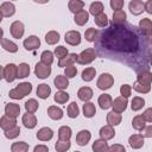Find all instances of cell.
I'll return each instance as SVG.
<instances>
[{
    "label": "cell",
    "mask_w": 152,
    "mask_h": 152,
    "mask_svg": "<svg viewBox=\"0 0 152 152\" xmlns=\"http://www.w3.org/2000/svg\"><path fill=\"white\" fill-rule=\"evenodd\" d=\"M32 91V84L30 82H21L15 88L11 89L8 93V96L13 100H21Z\"/></svg>",
    "instance_id": "6da1fadb"
},
{
    "label": "cell",
    "mask_w": 152,
    "mask_h": 152,
    "mask_svg": "<svg viewBox=\"0 0 152 152\" xmlns=\"http://www.w3.org/2000/svg\"><path fill=\"white\" fill-rule=\"evenodd\" d=\"M96 58V50L94 48H88L86 50H83L81 53H78V58H77V63L86 65V64H90L91 62H94Z\"/></svg>",
    "instance_id": "7a4b0ae2"
},
{
    "label": "cell",
    "mask_w": 152,
    "mask_h": 152,
    "mask_svg": "<svg viewBox=\"0 0 152 152\" xmlns=\"http://www.w3.org/2000/svg\"><path fill=\"white\" fill-rule=\"evenodd\" d=\"M2 78L8 83H11L15 78H18V65H15L13 63L6 64L2 69Z\"/></svg>",
    "instance_id": "3957f363"
},
{
    "label": "cell",
    "mask_w": 152,
    "mask_h": 152,
    "mask_svg": "<svg viewBox=\"0 0 152 152\" xmlns=\"http://www.w3.org/2000/svg\"><path fill=\"white\" fill-rule=\"evenodd\" d=\"M113 84H114V77L108 72L101 74L96 81V86L101 90H107V89L112 88Z\"/></svg>",
    "instance_id": "277c9868"
},
{
    "label": "cell",
    "mask_w": 152,
    "mask_h": 152,
    "mask_svg": "<svg viewBox=\"0 0 152 152\" xmlns=\"http://www.w3.org/2000/svg\"><path fill=\"white\" fill-rule=\"evenodd\" d=\"M10 32H11V36L15 39H20L23 38L24 33H25V26L21 21L19 20H14L11 26H10Z\"/></svg>",
    "instance_id": "5b68a950"
},
{
    "label": "cell",
    "mask_w": 152,
    "mask_h": 152,
    "mask_svg": "<svg viewBox=\"0 0 152 152\" xmlns=\"http://www.w3.org/2000/svg\"><path fill=\"white\" fill-rule=\"evenodd\" d=\"M64 40H65L66 44H69L71 46L80 45V43H81V33L78 31H75V30L68 31L64 34Z\"/></svg>",
    "instance_id": "8992f818"
},
{
    "label": "cell",
    "mask_w": 152,
    "mask_h": 152,
    "mask_svg": "<svg viewBox=\"0 0 152 152\" xmlns=\"http://www.w3.org/2000/svg\"><path fill=\"white\" fill-rule=\"evenodd\" d=\"M51 74V66H48L45 64H43L42 62H38L36 65H34V75L40 78V80H44V78H48Z\"/></svg>",
    "instance_id": "52a82bcc"
},
{
    "label": "cell",
    "mask_w": 152,
    "mask_h": 152,
    "mask_svg": "<svg viewBox=\"0 0 152 152\" xmlns=\"http://www.w3.org/2000/svg\"><path fill=\"white\" fill-rule=\"evenodd\" d=\"M15 13V6L11 1H4L0 5V17L1 18H10Z\"/></svg>",
    "instance_id": "ba28073f"
},
{
    "label": "cell",
    "mask_w": 152,
    "mask_h": 152,
    "mask_svg": "<svg viewBox=\"0 0 152 152\" xmlns=\"http://www.w3.org/2000/svg\"><path fill=\"white\" fill-rule=\"evenodd\" d=\"M127 104H128V100H127L126 97H124V96H118L116 99H114V100H113L112 108H113V110H114V112H116V113H120V114H121L122 112H125V110H126Z\"/></svg>",
    "instance_id": "9c48e42d"
},
{
    "label": "cell",
    "mask_w": 152,
    "mask_h": 152,
    "mask_svg": "<svg viewBox=\"0 0 152 152\" xmlns=\"http://www.w3.org/2000/svg\"><path fill=\"white\" fill-rule=\"evenodd\" d=\"M128 10L133 15H140L145 11V2L141 0H131L128 4Z\"/></svg>",
    "instance_id": "30bf717a"
},
{
    "label": "cell",
    "mask_w": 152,
    "mask_h": 152,
    "mask_svg": "<svg viewBox=\"0 0 152 152\" xmlns=\"http://www.w3.org/2000/svg\"><path fill=\"white\" fill-rule=\"evenodd\" d=\"M23 45L24 48L27 50V51H33L36 49H38L40 46V39L37 37V36H28L24 42H23Z\"/></svg>",
    "instance_id": "8fae6325"
},
{
    "label": "cell",
    "mask_w": 152,
    "mask_h": 152,
    "mask_svg": "<svg viewBox=\"0 0 152 152\" xmlns=\"http://www.w3.org/2000/svg\"><path fill=\"white\" fill-rule=\"evenodd\" d=\"M14 126H17V119L15 118H12V116H8L6 114H4L0 119V127L4 132L13 128Z\"/></svg>",
    "instance_id": "7c38bea8"
},
{
    "label": "cell",
    "mask_w": 152,
    "mask_h": 152,
    "mask_svg": "<svg viewBox=\"0 0 152 152\" xmlns=\"http://www.w3.org/2000/svg\"><path fill=\"white\" fill-rule=\"evenodd\" d=\"M91 139V133L88 129H81L76 134V144L78 146H86Z\"/></svg>",
    "instance_id": "4fadbf2b"
},
{
    "label": "cell",
    "mask_w": 152,
    "mask_h": 152,
    "mask_svg": "<svg viewBox=\"0 0 152 152\" xmlns=\"http://www.w3.org/2000/svg\"><path fill=\"white\" fill-rule=\"evenodd\" d=\"M145 142V138L141 134H132L128 138V144L133 150H139L144 146Z\"/></svg>",
    "instance_id": "5bb4252c"
},
{
    "label": "cell",
    "mask_w": 152,
    "mask_h": 152,
    "mask_svg": "<svg viewBox=\"0 0 152 152\" xmlns=\"http://www.w3.org/2000/svg\"><path fill=\"white\" fill-rule=\"evenodd\" d=\"M36 137L40 141H49L53 138V131L50 127H42L36 133Z\"/></svg>",
    "instance_id": "9a60e30c"
},
{
    "label": "cell",
    "mask_w": 152,
    "mask_h": 152,
    "mask_svg": "<svg viewBox=\"0 0 152 152\" xmlns=\"http://www.w3.org/2000/svg\"><path fill=\"white\" fill-rule=\"evenodd\" d=\"M21 121L24 124V126L28 129H33L36 126H37V118L34 114L32 113H25L23 114V118H21Z\"/></svg>",
    "instance_id": "2e32d148"
},
{
    "label": "cell",
    "mask_w": 152,
    "mask_h": 152,
    "mask_svg": "<svg viewBox=\"0 0 152 152\" xmlns=\"http://www.w3.org/2000/svg\"><path fill=\"white\" fill-rule=\"evenodd\" d=\"M99 134H100V138L101 139H103V140L107 141V140H110V139H113L115 137V131H114V127L113 126L106 125V126H102L100 128Z\"/></svg>",
    "instance_id": "e0dca14e"
},
{
    "label": "cell",
    "mask_w": 152,
    "mask_h": 152,
    "mask_svg": "<svg viewBox=\"0 0 152 152\" xmlns=\"http://www.w3.org/2000/svg\"><path fill=\"white\" fill-rule=\"evenodd\" d=\"M5 114L17 119L19 116V114H20V106L18 103H14V102L6 103V106H5Z\"/></svg>",
    "instance_id": "ac0fdd59"
},
{
    "label": "cell",
    "mask_w": 152,
    "mask_h": 152,
    "mask_svg": "<svg viewBox=\"0 0 152 152\" xmlns=\"http://www.w3.org/2000/svg\"><path fill=\"white\" fill-rule=\"evenodd\" d=\"M93 95H94V91L90 87H81L77 91V97L83 102H89Z\"/></svg>",
    "instance_id": "d6986e66"
},
{
    "label": "cell",
    "mask_w": 152,
    "mask_h": 152,
    "mask_svg": "<svg viewBox=\"0 0 152 152\" xmlns=\"http://www.w3.org/2000/svg\"><path fill=\"white\" fill-rule=\"evenodd\" d=\"M139 30L146 37L150 36V34H152V20L148 19V18L140 19V21H139Z\"/></svg>",
    "instance_id": "ffe728a7"
},
{
    "label": "cell",
    "mask_w": 152,
    "mask_h": 152,
    "mask_svg": "<svg viewBox=\"0 0 152 152\" xmlns=\"http://www.w3.org/2000/svg\"><path fill=\"white\" fill-rule=\"evenodd\" d=\"M88 20H89V12H87L86 10H82L74 14V21L78 26L86 25L88 23Z\"/></svg>",
    "instance_id": "44dd1931"
},
{
    "label": "cell",
    "mask_w": 152,
    "mask_h": 152,
    "mask_svg": "<svg viewBox=\"0 0 152 152\" xmlns=\"http://www.w3.org/2000/svg\"><path fill=\"white\" fill-rule=\"evenodd\" d=\"M137 82L146 86H151L152 83V72L148 70H141L137 75Z\"/></svg>",
    "instance_id": "7402d4cb"
},
{
    "label": "cell",
    "mask_w": 152,
    "mask_h": 152,
    "mask_svg": "<svg viewBox=\"0 0 152 152\" xmlns=\"http://www.w3.org/2000/svg\"><path fill=\"white\" fill-rule=\"evenodd\" d=\"M36 94H37V96H38L39 99L46 100V99L50 96V94H51V88H50V86L46 84V83H40V84H38V87H37Z\"/></svg>",
    "instance_id": "603a6c76"
},
{
    "label": "cell",
    "mask_w": 152,
    "mask_h": 152,
    "mask_svg": "<svg viewBox=\"0 0 152 152\" xmlns=\"http://www.w3.org/2000/svg\"><path fill=\"white\" fill-rule=\"evenodd\" d=\"M97 103L100 104V108L101 109H109L112 107V104H113V99H112V96L109 94L103 93V94H101L99 96Z\"/></svg>",
    "instance_id": "cb8c5ba5"
},
{
    "label": "cell",
    "mask_w": 152,
    "mask_h": 152,
    "mask_svg": "<svg viewBox=\"0 0 152 152\" xmlns=\"http://www.w3.org/2000/svg\"><path fill=\"white\" fill-rule=\"evenodd\" d=\"M77 58H78V55H76V53H69L68 56H65L64 58H62V59L58 61V66L59 68H66L69 65H74V63L77 62Z\"/></svg>",
    "instance_id": "d4e9b609"
},
{
    "label": "cell",
    "mask_w": 152,
    "mask_h": 152,
    "mask_svg": "<svg viewBox=\"0 0 152 152\" xmlns=\"http://www.w3.org/2000/svg\"><path fill=\"white\" fill-rule=\"evenodd\" d=\"M53 84L58 90H64L69 87V78L64 75H57L53 80Z\"/></svg>",
    "instance_id": "484cf974"
},
{
    "label": "cell",
    "mask_w": 152,
    "mask_h": 152,
    "mask_svg": "<svg viewBox=\"0 0 152 152\" xmlns=\"http://www.w3.org/2000/svg\"><path fill=\"white\" fill-rule=\"evenodd\" d=\"M106 120H107V125H110V126L114 127V126H118V125L121 124L122 116H121L120 113H116V112L112 110V112H109V113L107 114Z\"/></svg>",
    "instance_id": "4316f807"
},
{
    "label": "cell",
    "mask_w": 152,
    "mask_h": 152,
    "mask_svg": "<svg viewBox=\"0 0 152 152\" xmlns=\"http://www.w3.org/2000/svg\"><path fill=\"white\" fill-rule=\"evenodd\" d=\"M91 150L94 152H108L109 150V146H108V142L103 139H96L93 145H91Z\"/></svg>",
    "instance_id": "83f0119b"
},
{
    "label": "cell",
    "mask_w": 152,
    "mask_h": 152,
    "mask_svg": "<svg viewBox=\"0 0 152 152\" xmlns=\"http://www.w3.org/2000/svg\"><path fill=\"white\" fill-rule=\"evenodd\" d=\"M48 115L52 120H61L63 118V109L57 106H50L48 108Z\"/></svg>",
    "instance_id": "f1b7e54d"
},
{
    "label": "cell",
    "mask_w": 152,
    "mask_h": 152,
    "mask_svg": "<svg viewBox=\"0 0 152 152\" xmlns=\"http://www.w3.org/2000/svg\"><path fill=\"white\" fill-rule=\"evenodd\" d=\"M103 10H104V7H103V4L101 1H94L89 6V14L94 15V18H95V17L102 14Z\"/></svg>",
    "instance_id": "f546056e"
},
{
    "label": "cell",
    "mask_w": 152,
    "mask_h": 152,
    "mask_svg": "<svg viewBox=\"0 0 152 152\" xmlns=\"http://www.w3.org/2000/svg\"><path fill=\"white\" fill-rule=\"evenodd\" d=\"M1 48L4 50H6L7 52H11V53H14V52L18 51V45L14 42L5 38V37L1 38Z\"/></svg>",
    "instance_id": "4dcf8cb0"
},
{
    "label": "cell",
    "mask_w": 152,
    "mask_h": 152,
    "mask_svg": "<svg viewBox=\"0 0 152 152\" xmlns=\"http://www.w3.org/2000/svg\"><path fill=\"white\" fill-rule=\"evenodd\" d=\"M127 19V14L124 10H120V11H114L113 12V21L112 24L114 25H122Z\"/></svg>",
    "instance_id": "1f68e13d"
},
{
    "label": "cell",
    "mask_w": 152,
    "mask_h": 152,
    "mask_svg": "<svg viewBox=\"0 0 152 152\" xmlns=\"http://www.w3.org/2000/svg\"><path fill=\"white\" fill-rule=\"evenodd\" d=\"M132 127L135 131H139V132H141L146 127V121H145V119H144V116L141 114L135 115L133 118V120H132Z\"/></svg>",
    "instance_id": "d6a6232c"
},
{
    "label": "cell",
    "mask_w": 152,
    "mask_h": 152,
    "mask_svg": "<svg viewBox=\"0 0 152 152\" xmlns=\"http://www.w3.org/2000/svg\"><path fill=\"white\" fill-rule=\"evenodd\" d=\"M72 135V131L69 126H61L58 129V140L69 141Z\"/></svg>",
    "instance_id": "836d02e7"
},
{
    "label": "cell",
    "mask_w": 152,
    "mask_h": 152,
    "mask_svg": "<svg viewBox=\"0 0 152 152\" xmlns=\"http://www.w3.org/2000/svg\"><path fill=\"white\" fill-rule=\"evenodd\" d=\"M82 110H83V115L84 118H93L95 114H96V107L93 102H84L83 107H82Z\"/></svg>",
    "instance_id": "e575fe53"
},
{
    "label": "cell",
    "mask_w": 152,
    "mask_h": 152,
    "mask_svg": "<svg viewBox=\"0 0 152 152\" xmlns=\"http://www.w3.org/2000/svg\"><path fill=\"white\" fill-rule=\"evenodd\" d=\"M83 7H84V2L81 1V0H70L68 2V8L74 14L77 13V12H80V11H82Z\"/></svg>",
    "instance_id": "d590c367"
},
{
    "label": "cell",
    "mask_w": 152,
    "mask_h": 152,
    "mask_svg": "<svg viewBox=\"0 0 152 152\" xmlns=\"http://www.w3.org/2000/svg\"><path fill=\"white\" fill-rule=\"evenodd\" d=\"M69 94L66 93V91H64V90H58V91H56V94L53 95V101L56 102V103H58V104H64V103H66L68 102V100H69Z\"/></svg>",
    "instance_id": "8d00e7d4"
},
{
    "label": "cell",
    "mask_w": 152,
    "mask_h": 152,
    "mask_svg": "<svg viewBox=\"0 0 152 152\" xmlns=\"http://www.w3.org/2000/svg\"><path fill=\"white\" fill-rule=\"evenodd\" d=\"M30 145L25 141H17L11 145V152H28Z\"/></svg>",
    "instance_id": "74e56055"
},
{
    "label": "cell",
    "mask_w": 152,
    "mask_h": 152,
    "mask_svg": "<svg viewBox=\"0 0 152 152\" xmlns=\"http://www.w3.org/2000/svg\"><path fill=\"white\" fill-rule=\"evenodd\" d=\"M45 42H46V44H49V45H55V44H57V43L59 42V33H58L57 31H53V30L49 31V32L45 34Z\"/></svg>",
    "instance_id": "f35d334b"
},
{
    "label": "cell",
    "mask_w": 152,
    "mask_h": 152,
    "mask_svg": "<svg viewBox=\"0 0 152 152\" xmlns=\"http://www.w3.org/2000/svg\"><path fill=\"white\" fill-rule=\"evenodd\" d=\"M53 58H55V55L53 52L49 51V50H45L42 52L40 55V62L48 66H51V64L53 63Z\"/></svg>",
    "instance_id": "ab89813d"
},
{
    "label": "cell",
    "mask_w": 152,
    "mask_h": 152,
    "mask_svg": "<svg viewBox=\"0 0 152 152\" xmlns=\"http://www.w3.org/2000/svg\"><path fill=\"white\" fill-rule=\"evenodd\" d=\"M95 75H96V69L93 66H88L82 71V80L86 82H90L94 80Z\"/></svg>",
    "instance_id": "60d3db41"
},
{
    "label": "cell",
    "mask_w": 152,
    "mask_h": 152,
    "mask_svg": "<svg viewBox=\"0 0 152 152\" xmlns=\"http://www.w3.org/2000/svg\"><path fill=\"white\" fill-rule=\"evenodd\" d=\"M144 106H145V100L142 97H140V96H134L132 99V101H131V108H132L133 112L140 110Z\"/></svg>",
    "instance_id": "b9f144b4"
},
{
    "label": "cell",
    "mask_w": 152,
    "mask_h": 152,
    "mask_svg": "<svg viewBox=\"0 0 152 152\" xmlns=\"http://www.w3.org/2000/svg\"><path fill=\"white\" fill-rule=\"evenodd\" d=\"M31 70H30V65L25 62L20 63L18 65V78H25L30 75Z\"/></svg>",
    "instance_id": "7bdbcfd3"
},
{
    "label": "cell",
    "mask_w": 152,
    "mask_h": 152,
    "mask_svg": "<svg viewBox=\"0 0 152 152\" xmlns=\"http://www.w3.org/2000/svg\"><path fill=\"white\" fill-rule=\"evenodd\" d=\"M38 107H39V103H38V101L36 99H28L25 102V109H26L27 113L34 114L38 110Z\"/></svg>",
    "instance_id": "ee69618b"
},
{
    "label": "cell",
    "mask_w": 152,
    "mask_h": 152,
    "mask_svg": "<svg viewBox=\"0 0 152 152\" xmlns=\"http://www.w3.org/2000/svg\"><path fill=\"white\" fill-rule=\"evenodd\" d=\"M80 114V108H78V104L76 102H71L68 108H66V115L70 118V119H75L77 118Z\"/></svg>",
    "instance_id": "f6af8a7d"
},
{
    "label": "cell",
    "mask_w": 152,
    "mask_h": 152,
    "mask_svg": "<svg viewBox=\"0 0 152 152\" xmlns=\"http://www.w3.org/2000/svg\"><path fill=\"white\" fill-rule=\"evenodd\" d=\"M71 147V142L69 141H63V140H57L55 144V150L56 152H66Z\"/></svg>",
    "instance_id": "bcb514c9"
},
{
    "label": "cell",
    "mask_w": 152,
    "mask_h": 152,
    "mask_svg": "<svg viewBox=\"0 0 152 152\" xmlns=\"http://www.w3.org/2000/svg\"><path fill=\"white\" fill-rule=\"evenodd\" d=\"M84 38H86V40L89 42V43L95 42L96 38H97V30L94 28V27H89V28H87L86 32H84Z\"/></svg>",
    "instance_id": "7dc6e473"
},
{
    "label": "cell",
    "mask_w": 152,
    "mask_h": 152,
    "mask_svg": "<svg viewBox=\"0 0 152 152\" xmlns=\"http://www.w3.org/2000/svg\"><path fill=\"white\" fill-rule=\"evenodd\" d=\"M137 93H140V94H147L151 91V86H146V84H141L139 82H134L133 83V87H132Z\"/></svg>",
    "instance_id": "c3c4849f"
},
{
    "label": "cell",
    "mask_w": 152,
    "mask_h": 152,
    "mask_svg": "<svg viewBox=\"0 0 152 152\" xmlns=\"http://www.w3.org/2000/svg\"><path fill=\"white\" fill-rule=\"evenodd\" d=\"M53 55H55L58 59H62V58H64L65 56L69 55V51H68V49H66L65 46H63V45H58L57 48H55Z\"/></svg>",
    "instance_id": "681fc988"
},
{
    "label": "cell",
    "mask_w": 152,
    "mask_h": 152,
    "mask_svg": "<svg viewBox=\"0 0 152 152\" xmlns=\"http://www.w3.org/2000/svg\"><path fill=\"white\" fill-rule=\"evenodd\" d=\"M94 21H95V24H96L99 27H106V26L108 25V17H107L106 13H102V14L95 17Z\"/></svg>",
    "instance_id": "f907efd6"
},
{
    "label": "cell",
    "mask_w": 152,
    "mask_h": 152,
    "mask_svg": "<svg viewBox=\"0 0 152 152\" xmlns=\"http://www.w3.org/2000/svg\"><path fill=\"white\" fill-rule=\"evenodd\" d=\"M4 133H5V137L7 139H15L20 134V127L19 126H14L13 128H11V129H8V131H6Z\"/></svg>",
    "instance_id": "816d5d0a"
},
{
    "label": "cell",
    "mask_w": 152,
    "mask_h": 152,
    "mask_svg": "<svg viewBox=\"0 0 152 152\" xmlns=\"http://www.w3.org/2000/svg\"><path fill=\"white\" fill-rule=\"evenodd\" d=\"M76 74H77V68L75 65H69V66L64 68V76H66L68 78L75 77Z\"/></svg>",
    "instance_id": "f5cc1de1"
},
{
    "label": "cell",
    "mask_w": 152,
    "mask_h": 152,
    "mask_svg": "<svg viewBox=\"0 0 152 152\" xmlns=\"http://www.w3.org/2000/svg\"><path fill=\"white\" fill-rule=\"evenodd\" d=\"M120 94H121V96L128 99L131 96V94H132V86H129V84H122L120 87Z\"/></svg>",
    "instance_id": "db71d44e"
},
{
    "label": "cell",
    "mask_w": 152,
    "mask_h": 152,
    "mask_svg": "<svg viewBox=\"0 0 152 152\" xmlns=\"http://www.w3.org/2000/svg\"><path fill=\"white\" fill-rule=\"evenodd\" d=\"M109 5L114 11H120V10H122V7L125 5V1L124 0H110Z\"/></svg>",
    "instance_id": "11a10c76"
},
{
    "label": "cell",
    "mask_w": 152,
    "mask_h": 152,
    "mask_svg": "<svg viewBox=\"0 0 152 152\" xmlns=\"http://www.w3.org/2000/svg\"><path fill=\"white\" fill-rule=\"evenodd\" d=\"M108 152H126V148L121 144H113L112 146H109Z\"/></svg>",
    "instance_id": "9f6ffc18"
},
{
    "label": "cell",
    "mask_w": 152,
    "mask_h": 152,
    "mask_svg": "<svg viewBox=\"0 0 152 152\" xmlns=\"http://www.w3.org/2000/svg\"><path fill=\"white\" fill-rule=\"evenodd\" d=\"M141 115L144 116V119H145L146 122H152V107L145 109V112Z\"/></svg>",
    "instance_id": "6f0895ef"
},
{
    "label": "cell",
    "mask_w": 152,
    "mask_h": 152,
    "mask_svg": "<svg viewBox=\"0 0 152 152\" xmlns=\"http://www.w3.org/2000/svg\"><path fill=\"white\" fill-rule=\"evenodd\" d=\"M141 135L144 138H152V125L146 126L142 131H141Z\"/></svg>",
    "instance_id": "680465c9"
},
{
    "label": "cell",
    "mask_w": 152,
    "mask_h": 152,
    "mask_svg": "<svg viewBox=\"0 0 152 152\" xmlns=\"http://www.w3.org/2000/svg\"><path fill=\"white\" fill-rule=\"evenodd\" d=\"M33 152H49V147H48L46 145L39 144V145L34 146V148H33Z\"/></svg>",
    "instance_id": "91938a15"
},
{
    "label": "cell",
    "mask_w": 152,
    "mask_h": 152,
    "mask_svg": "<svg viewBox=\"0 0 152 152\" xmlns=\"http://www.w3.org/2000/svg\"><path fill=\"white\" fill-rule=\"evenodd\" d=\"M145 11L148 14H152V0H147L145 2Z\"/></svg>",
    "instance_id": "94428289"
},
{
    "label": "cell",
    "mask_w": 152,
    "mask_h": 152,
    "mask_svg": "<svg viewBox=\"0 0 152 152\" xmlns=\"http://www.w3.org/2000/svg\"><path fill=\"white\" fill-rule=\"evenodd\" d=\"M146 39H147V42H148V44H150V45H152V34H150V36H147V37H146Z\"/></svg>",
    "instance_id": "6125c7cd"
},
{
    "label": "cell",
    "mask_w": 152,
    "mask_h": 152,
    "mask_svg": "<svg viewBox=\"0 0 152 152\" xmlns=\"http://www.w3.org/2000/svg\"><path fill=\"white\" fill-rule=\"evenodd\" d=\"M150 64H151V66H152V52L150 53Z\"/></svg>",
    "instance_id": "be15d7a7"
},
{
    "label": "cell",
    "mask_w": 152,
    "mask_h": 152,
    "mask_svg": "<svg viewBox=\"0 0 152 152\" xmlns=\"http://www.w3.org/2000/svg\"><path fill=\"white\" fill-rule=\"evenodd\" d=\"M75 152H80V151H75Z\"/></svg>",
    "instance_id": "e7e4bbea"
}]
</instances>
